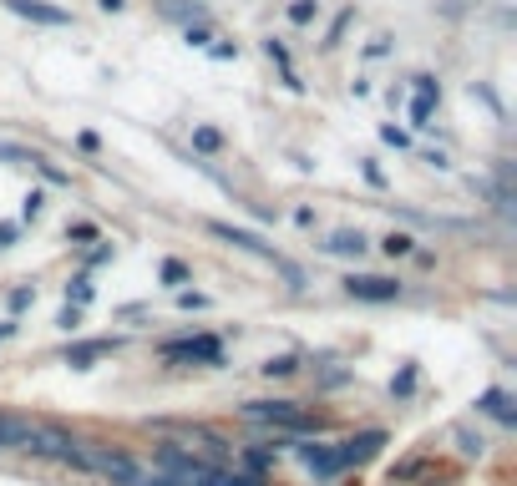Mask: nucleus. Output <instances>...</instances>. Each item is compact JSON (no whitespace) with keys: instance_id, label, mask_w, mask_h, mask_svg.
I'll return each mask as SVG.
<instances>
[{"instance_id":"nucleus-1","label":"nucleus","mask_w":517,"mask_h":486,"mask_svg":"<svg viewBox=\"0 0 517 486\" xmlns=\"http://www.w3.org/2000/svg\"><path fill=\"white\" fill-rule=\"evenodd\" d=\"M21 456L51 461V466H66V471H82V476H87L82 436L71 431V426H61V421H36V426H31V441L21 446Z\"/></svg>"},{"instance_id":"nucleus-2","label":"nucleus","mask_w":517,"mask_h":486,"mask_svg":"<svg viewBox=\"0 0 517 486\" xmlns=\"http://www.w3.org/2000/svg\"><path fill=\"white\" fill-rule=\"evenodd\" d=\"M158 355H163V365H173V370H193V365H203V370H224V365H229V355H224V335H208V330L163 340Z\"/></svg>"},{"instance_id":"nucleus-3","label":"nucleus","mask_w":517,"mask_h":486,"mask_svg":"<svg viewBox=\"0 0 517 486\" xmlns=\"http://www.w3.org/2000/svg\"><path fill=\"white\" fill-rule=\"evenodd\" d=\"M82 456H87V476H102L107 486H137V476L147 471L127 446L117 441H87L82 436Z\"/></svg>"},{"instance_id":"nucleus-4","label":"nucleus","mask_w":517,"mask_h":486,"mask_svg":"<svg viewBox=\"0 0 517 486\" xmlns=\"http://www.w3.org/2000/svg\"><path fill=\"white\" fill-rule=\"evenodd\" d=\"M218 461H208V456H198L188 441H173V436H163V441H153V471H163V476H173L178 486H193V481H203L208 471H213Z\"/></svg>"},{"instance_id":"nucleus-5","label":"nucleus","mask_w":517,"mask_h":486,"mask_svg":"<svg viewBox=\"0 0 517 486\" xmlns=\"http://www.w3.org/2000/svg\"><path fill=\"white\" fill-rule=\"evenodd\" d=\"M305 411H310V405L294 400V395H264V400H239L234 405V416L244 426H259V431H279V426H289L294 416H305Z\"/></svg>"},{"instance_id":"nucleus-6","label":"nucleus","mask_w":517,"mask_h":486,"mask_svg":"<svg viewBox=\"0 0 517 486\" xmlns=\"http://www.w3.org/2000/svg\"><path fill=\"white\" fill-rule=\"evenodd\" d=\"M340 294H345V299H355V304H396V299L406 294V279H396V274H360V269H350V274L340 279Z\"/></svg>"},{"instance_id":"nucleus-7","label":"nucleus","mask_w":517,"mask_h":486,"mask_svg":"<svg viewBox=\"0 0 517 486\" xmlns=\"http://www.w3.org/2000/svg\"><path fill=\"white\" fill-rule=\"evenodd\" d=\"M203 233L208 238H218V243H229V249H239V254H254V259H264V264H274L279 259V249L264 238V233H254V228H239V223H224V218H203Z\"/></svg>"},{"instance_id":"nucleus-8","label":"nucleus","mask_w":517,"mask_h":486,"mask_svg":"<svg viewBox=\"0 0 517 486\" xmlns=\"http://www.w3.org/2000/svg\"><path fill=\"white\" fill-rule=\"evenodd\" d=\"M284 451H294V461H300L320 486L325 481H335V476H345V466H340V456H335V441H320V436H305V441H289Z\"/></svg>"},{"instance_id":"nucleus-9","label":"nucleus","mask_w":517,"mask_h":486,"mask_svg":"<svg viewBox=\"0 0 517 486\" xmlns=\"http://www.w3.org/2000/svg\"><path fill=\"white\" fill-rule=\"evenodd\" d=\"M386 446H391V431H386V426H365V431H350L345 441H335V456H340L345 471H360L365 461H376Z\"/></svg>"},{"instance_id":"nucleus-10","label":"nucleus","mask_w":517,"mask_h":486,"mask_svg":"<svg viewBox=\"0 0 517 486\" xmlns=\"http://www.w3.org/2000/svg\"><path fill=\"white\" fill-rule=\"evenodd\" d=\"M122 345H127V335H97V340H71V345H61V350H56V360H61L66 370H92L97 360L117 355Z\"/></svg>"},{"instance_id":"nucleus-11","label":"nucleus","mask_w":517,"mask_h":486,"mask_svg":"<svg viewBox=\"0 0 517 486\" xmlns=\"http://www.w3.org/2000/svg\"><path fill=\"white\" fill-rule=\"evenodd\" d=\"M371 249H376V243H371V233H365V228H335V233H325L315 243V254H325V259H355V264Z\"/></svg>"},{"instance_id":"nucleus-12","label":"nucleus","mask_w":517,"mask_h":486,"mask_svg":"<svg viewBox=\"0 0 517 486\" xmlns=\"http://www.w3.org/2000/svg\"><path fill=\"white\" fill-rule=\"evenodd\" d=\"M472 411H477V416H487V421H497L502 431H517V395H512L507 385H487V390L477 395Z\"/></svg>"},{"instance_id":"nucleus-13","label":"nucleus","mask_w":517,"mask_h":486,"mask_svg":"<svg viewBox=\"0 0 517 486\" xmlns=\"http://www.w3.org/2000/svg\"><path fill=\"white\" fill-rule=\"evenodd\" d=\"M11 16L31 21V26H77V16L61 11V6H46V0H0Z\"/></svg>"},{"instance_id":"nucleus-14","label":"nucleus","mask_w":517,"mask_h":486,"mask_svg":"<svg viewBox=\"0 0 517 486\" xmlns=\"http://www.w3.org/2000/svg\"><path fill=\"white\" fill-rule=\"evenodd\" d=\"M234 466L259 476V481H274V466H279V446L259 441V446H234Z\"/></svg>"},{"instance_id":"nucleus-15","label":"nucleus","mask_w":517,"mask_h":486,"mask_svg":"<svg viewBox=\"0 0 517 486\" xmlns=\"http://www.w3.org/2000/svg\"><path fill=\"white\" fill-rule=\"evenodd\" d=\"M31 416H21V411H0V456L6 451H21L26 441H31Z\"/></svg>"},{"instance_id":"nucleus-16","label":"nucleus","mask_w":517,"mask_h":486,"mask_svg":"<svg viewBox=\"0 0 517 486\" xmlns=\"http://www.w3.org/2000/svg\"><path fill=\"white\" fill-rule=\"evenodd\" d=\"M300 370H305V355H294V350H279V355H269V360L259 365L264 380H294Z\"/></svg>"},{"instance_id":"nucleus-17","label":"nucleus","mask_w":517,"mask_h":486,"mask_svg":"<svg viewBox=\"0 0 517 486\" xmlns=\"http://www.w3.org/2000/svg\"><path fill=\"white\" fill-rule=\"evenodd\" d=\"M188 142H193V152H203V157H218L229 147V137L218 132L213 122H193V132H188Z\"/></svg>"},{"instance_id":"nucleus-18","label":"nucleus","mask_w":517,"mask_h":486,"mask_svg":"<svg viewBox=\"0 0 517 486\" xmlns=\"http://www.w3.org/2000/svg\"><path fill=\"white\" fill-rule=\"evenodd\" d=\"M416 243H421V238H416L411 228H391V233L376 243V249H381L386 259H411V249H416Z\"/></svg>"},{"instance_id":"nucleus-19","label":"nucleus","mask_w":517,"mask_h":486,"mask_svg":"<svg viewBox=\"0 0 517 486\" xmlns=\"http://www.w3.org/2000/svg\"><path fill=\"white\" fill-rule=\"evenodd\" d=\"M345 385H355V370H350V365H335V370L315 365V390H320V395H335V390H345Z\"/></svg>"},{"instance_id":"nucleus-20","label":"nucleus","mask_w":517,"mask_h":486,"mask_svg":"<svg viewBox=\"0 0 517 486\" xmlns=\"http://www.w3.org/2000/svg\"><path fill=\"white\" fill-rule=\"evenodd\" d=\"M97 299V284H92V269H82V274H71L66 279V304H77V309H87Z\"/></svg>"},{"instance_id":"nucleus-21","label":"nucleus","mask_w":517,"mask_h":486,"mask_svg":"<svg viewBox=\"0 0 517 486\" xmlns=\"http://www.w3.org/2000/svg\"><path fill=\"white\" fill-rule=\"evenodd\" d=\"M416 385H421V365H416V360H406V365L391 375V385H386V390H391L396 400H411V395H416Z\"/></svg>"},{"instance_id":"nucleus-22","label":"nucleus","mask_w":517,"mask_h":486,"mask_svg":"<svg viewBox=\"0 0 517 486\" xmlns=\"http://www.w3.org/2000/svg\"><path fill=\"white\" fill-rule=\"evenodd\" d=\"M158 284H168V289H188V284H193V264H183V259H163V264H158Z\"/></svg>"},{"instance_id":"nucleus-23","label":"nucleus","mask_w":517,"mask_h":486,"mask_svg":"<svg viewBox=\"0 0 517 486\" xmlns=\"http://www.w3.org/2000/svg\"><path fill=\"white\" fill-rule=\"evenodd\" d=\"M452 441H457V451H462L467 461H482V456H487V436H482V431H472V426H457V431H452Z\"/></svg>"},{"instance_id":"nucleus-24","label":"nucleus","mask_w":517,"mask_h":486,"mask_svg":"<svg viewBox=\"0 0 517 486\" xmlns=\"http://www.w3.org/2000/svg\"><path fill=\"white\" fill-rule=\"evenodd\" d=\"M97 238H102V228L92 218H71L66 223V243H71V249H87V243H97Z\"/></svg>"},{"instance_id":"nucleus-25","label":"nucleus","mask_w":517,"mask_h":486,"mask_svg":"<svg viewBox=\"0 0 517 486\" xmlns=\"http://www.w3.org/2000/svg\"><path fill=\"white\" fill-rule=\"evenodd\" d=\"M163 16H173V21H183V26L208 21V11L198 6V0H163Z\"/></svg>"},{"instance_id":"nucleus-26","label":"nucleus","mask_w":517,"mask_h":486,"mask_svg":"<svg viewBox=\"0 0 517 486\" xmlns=\"http://www.w3.org/2000/svg\"><path fill=\"white\" fill-rule=\"evenodd\" d=\"M274 269H279V279H284V289H289V294H305V289H310V274H305L300 264H289L284 254L274 259Z\"/></svg>"},{"instance_id":"nucleus-27","label":"nucleus","mask_w":517,"mask_h":486,"mask_svg":"<svg viewBox=\"0 0 517 486\" xmlns=\"http://www.w3.org/2000/svg\"><path fill=\"white\" fill-rule=\"evenodd\" d=\"M31 168L41 173V183H46V188H71V173H66V168H56V162H51L46 152H36V162H31Z\"/></svg>"},{"instance_id":"nucleus-28","label":"nucleus","mask_w":517,"mask_h":486,"mask_svg":"<svg viewBox=\"0 0 517 486\" xmlns=\"http://www.w3.org/2000/svg\"><path fill=\"white\" fill-rule=\"evenodd\" d=\"M26 309H36V284H16V289H6V314L21 319Z\"/></svg>"},{"instance_id":"nucleus-29","label":"nucleus","mask_w":517,"mask_h":486,"mask_svg":"<svg viewBox=\"0 0 517 486\" xmlns=\"http://www.w3.org/2000/svg\"><path fill=\"white\" fill-rule=\"evenodd\" d=\"M426 471H431V461H426V456H411V461H396V466H391V486H406V481H421Z\"/></svg>"},{"instance_id":"nucleus-30","label":"nucleus","mask_w":517,"mask_h":486,"mask_svg":"<svg viewBox=\"0 0 517 486\" xmlns=\"http://www.w3.org/2000/svg\"><path fill=\"white\" fill-rule=\"evenodd\" d=\"M284 16H289V26H315L320 21V0H289Z\"/></svg>"},{"instance_id":"nucleus-31","label":"nucleus","mask_w":517,"mask_h":486,"mask_svg":"<svg viewBox=\"0 0 517 486\" xmlns=\"http://www.w3.org/2000/svg\"><path fill=\"white\" fill-rule=\"evenodd\" d=\"M173 299H178L183 314H208V309H213V299H208L203 289H173Z\"/></svg>"},{"instance_id":"nucleus-32","label":"nucleus","mask_w":517,"mask_h":486,"mask_svg":"<svg viewBox=\"0 0 517 486\" xmlns=\"http://www.w3.org/2000/svg\"><path fill=\"white\" fill-rule=\"evenodd\" d=\"M46 218V188H31L21 198V223H41Z\"/></svg>"},{"instance_id":"nucleus-33","label":"nucleus","mask_w":517,"mask_h":486,"mask_svg":"<svg viewBox=\"0 0 517 486\" xmlns=\"http://www.w3.org/2000/svg\"><path fill=\"white\" fill-rule=\"evenodd\" d=\"M436 107H441L436 97H411V127H421V132H426V127H431V117H436Z\"/></svg>"},{"instance_id":"nucleus-34","label":"nucleus","mask_w":517,"mask_h":486,"mask_svg":"<svg viewBox=\"0 0 517 486\" xmlns=\"http://www.w3.org/2000/svg\"><path fill=\"white\" fill-rule=\"evenodd\" d=\"M0 162H11V168H31L36 152H31V147H21V142H0Z\"/></svg>"},{"instance_id":"nucleus-35","label":"nucleus","mask_w":517,"mask_h":486,"mask_svg":"<svg viewBox=\"0 0 517 486\" xmlns=\"http://www.w3.org/2000/svg\"><path fill=\"white\" fill-rule=\"evenodd\" d=\"M350 21H355V11H340V16H335V26L325 31V41H320V46H325V51H335V46L345 41V31H350Z\"/></svg>"},{"instance_id":"nucleus-36","label":"nucleus","mask_w":517,"mask_h":486,"mask_svg":"<svg viewBox=\"0 0 517 486\" xmlns=\"http://www.w3.org/2000/svg\"><path fill=\"white\" fill-rule=\"evenodd\" d=\"M411 92H416V97H436V102H441V81H436L431 71H416V76H411Z\"/></svg>"},{"instance_id":"nucleus-37","label":"nucleus","mask_w":517,"mask_h":486,"mask_svg":"<svg viewBox=\"0 0 517 486\" xmlns=\"http://www.w3.org/2000/svg\"><path fill=\"white\" fill-rule=\"evenodd\" d=\"M467 92H472V97H477V102H487V107H492V112H497V122H502V117H507V112H502V97H497V92H492V87H487V81H472V87H467Z\"/></svg>"},{"instance_id":"nucleus-38","label":"nucleus","mask_w":517,"mask_h":486,"mask_svg":"<svg viewBox=\"0 0 517 486\" xmlns=\"http://www.w3.org/2000/svg\"><path fill=\"white\" fill-rule=\"evenodd\" d=\"M56 330L77 335V330H82V309H77V304H61V314H56Z\"/></svg>"},{"instance_id":"nucleus-39","label":"nucleus","mask_w":517,"mask_h":486,"mask_svg":"<svg viewBox=\"0 0 517 486\" xmlns=\"http://www.w3.org/2000/svg\"><path fill=\"white\" fill-rule=\"evenodd\" d=\"M269 61H279V71H289V46L279 41V36H264V46H259Z\"/></svg>"},{"instance_id":"nucleus-40","label":"nucleus","mask_w":517,"mask_h":486,"mask_svg":"<svg viewBox=\"0 0 517 486\" xmlns=\"http://www.w3.org/2000/svg\"><path fill=\"white\" fill-rule=\"evenodd\" d=\"M183 41H188V46H198V51H203V46H208V41H213V26H208V21H193V26H188V31H183Z\"/></svg>"},{"instance_id":"nucleus-41","label":"nucleus","mask_w":517,"mask_h":486,"mask_svg":"<svg viewBox=\"0 0 517 486\" xmlns=\"http://www.w3.org/2000/svg\"><path fill=\"white\" fill-rule=\"evenodd\" d=\"M381 142H386V147H396V152H406V147H411V132L386 122V127H381Z\"/></svg>"},{"instance_id":"nucleus-42","label":"nucleus","mask_w":517,"mask_h":486,"mask_svg":"<svg viewBox=\"0 0 517 486\" xmlns=\"http://www.w3.org/2000/svg\"><path fill=\"white\" fill-rule=\"evenodd\" d=\"M360 178L371 183V188H386V173H381V162H376V157H360Z\"/></svg>"},{"instance_id":"nucleus-43","label":"nucleus","mask_w":517,"mask_h":486,"mask_svg":"<svg viewBox=\"0 0 517 486\" xmlns=\"http://www.w3.org/2000/svg\"><path fill=\"white\" fill-rule=\"evenodd\" d=\"M112 259H117V249H112L107 238H97V249L87 254V269H102V264H112Z\"/></svg>"},{"instance_id":"nucleus-44","label":"nucleus","mask_w":517,"mask_h":486,"mask_svg":"<svg viewBox=\"0 0 517 486\" xmlns=\"http://www.w3.org/2000/svg\"><path fill=\"white\" fill-rule=\"evenodd\" d=\"M391 51H396V41H391V36H376L371 46H365V56H371V61H381V56H391Z\"/></svg>"},{"instance_id":"nucleus-45","label":"nucleus","mask_w":517,"mask_h":486,"mask_svg":"<svg viewBox=\"0 0 517 486\" xmlns=\"http://www.w3.org/2000/svg\"><path fill=\"white\" fill-rule=\"evenodd\" d=\"M421 162H426V168H436V173H452V157L447 152H421Z\"/></svg>"},{"instance_id":"nucleus-46","label":"nucleus","mask_w":517,"mask_h":486,"mask_svg":"<svg viewBox=\"0 0 517 486\" xmlns=\"http://www.w3.org/2000/svg\"><path fill=\"white\" fill-rule=\"evenodd\" d=\"M203 51H208L213 61H234V56H239V46H234V41H218V46H203Z\"/></svg>"},{"instance_id":"nucleus-47","label":"nucleus","mask_w":517,"mask_h":486,"mask_svg":"<svg viewBox=\"0 0 517 486\" xmlns=\"http://www.w3.org/2000/svg\"><path fill=\"white\" fill-rule=\"evenodd\" d=\"M137 486H178L173 476H163V471H153V466H147L142 476H137Z\"/></svg>"},{"instance_id":"nucleus-48","label":"nucleus","mask_w":517,"mask_h":486,"mask_svg":"<svg viewBox=\"0 0 517 486\" xmlns=\"http://www.w3.org/2000/svg\"><path fill=\"white\" fill-rule=\"evenodd\" d=\"M16 238H21V223H0V254H6Z\"/></svg>"},{"instance_id":"nucleus-49","label":"nucleus","mask_w":517,"mask_h":486,"mask_svg":"<svg viewBox=\"0 0 517 486\" xmlns=\"http://www.w3.org/2000/svg\"><path fill=\"white\" fill-rule=\"evenodd\" d=\"M16 335H21V319H11V314H6V319H0V345L16 340Z\"/></svg>"},{"instance_id":"nucleus-50","label":"nucleus","mask_w":517,"mask_h":486,"mask_svg":"<svg viewBox=\"0 0 517 486\" xmlns=\"http://www.w3.org/2000/svg\"><path fill=\"white\" fill-rule=\"evenodd\" d=\"M411 259H416V269H436V254H431V249H421V243L411 249Z\"/></svg>"},{"instance_id":"nucleus-51","label":"nucleus","mask_w":517,"mask_h":486,"mask_svg":"<svg viewBox=\"0 0 517 486\" xmlns=\"http://www.w3.org/2000/svg\"><path fill=\"white\" fill-rule=\"evenodd\" d=\"M294 223H300V228H315V208L300 203V208H294Z\"/></svg>"},{"instance_id":"nucleus-52","label":"nucleus","mask_w":517,"mask_h":486,"mask_svg":"<svg viewBox=\"0 0 517 486\" xmlns=\"http://www.w3.org/2000/svg\"><path fill=\"white\" fill-rule=\"evenodd\" d=\"M77 147H82V152H102V137H97V132H82Z\"/></svg>"},{"instance_id":"nucleus-53","label":"nucleus","mask_w":517,"mask_h":486,"mask_svg":"<svg viewBox=\"0 0 517 486\" xmlns=\"http://www.w3.org/2000/svg\"><path fill=\"white\" fill-rule=\"evenodd\" d=\"M97 6H102L107 16H122V11H127V0H97Z\"/></svg>"}]
</instances>
